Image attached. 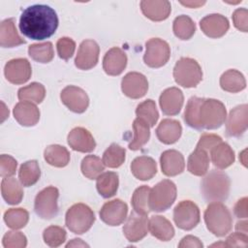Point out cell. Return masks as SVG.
<instances>
[{"instance_id":"cell-1","label":"cell","mask_w":248,"mask_h":248,"mask_svg":"<svg viewBox=\"0 0 248 248\" xmlns=\"http://www.w3.org/2000/svg\"><path fill=\"white\" fill-rule=\"evenodd\" d=\"M183 118L185 123L197 130H214L226 121L225 105L216 99H205L193 96L186 105Z\"/></svg>"},{"instance_id":"cell-2","label":"cell","mask_w":248,"mask_h":248,"mask_svg":"<svg viewBox=\"0 0 248 248\" xmlns=\"http://www.w3.org/2000/svg\"><path fill=\"white\" fill-rule=\"evenodd\" d=\"M56 12L47 5L27 7L20 16L19 29L27 38L42 41L51 37L58 27Z\"/></svg>"},{"instance_id":"cell-3","label":"cell","mask_w":248,"mask_h":248,"mask_svg":"<svg viewBox=\"0 0 248 248\" xmlns=\"http://www.w3.org/2000/svg\"><path fill=\"white\" fill-rule=\"evenodd\" d=\"M207 230L218 237L228 234L232 227V217L229 208L221 202H210L204 211Z\"/></svg>"},{"instance_id":"cell-4","label":"cell","mask_w":248,"mask_h":248,"mask_svg":"<svg viewBox=\"0 0 248 248\" xmlns=\"http://www.w3.org/2000/svg\"><path fill=\"white\" fill-rule=\"evenodd\" d=\"M231 180L227 173L213 170L201 183V192L206 202H223L228 199Z\"/></svg>"},{"instance_id":"cell-5","label":"cell","mask_w":248,"mask_h":248,"mask_svg":"<svg viewBox=\"0 0 248 248\" xmlns=\"http://www.w3.org/2000/svg\"><path fill=\"white\" fill-rule=\"evenodd\" d=\"M94 222L95 214L93 210L84 203H75L66 212V226L76 234H82L89 231Z\"/></svg>"},{"instance_id":"cell-6","label":"cell","mask_w":248,"mask_h":248,"mask_svg":"<svg viewBox=\"0 0 248 248\" xmlns=\"http://www.w3.org/2000/svg\"><path fill=\"white\" fill-rule=\"evenodd\" d=\"M176 199V186L169 179L157 183L149 191L148 206L151 211L163 212L169 209Z\"/></svg>"},{"instance_id":"cell-7","label":"cell","mask_w":248,"mask_h":248,"mask_svg":"<svg viewBox=\"0 0 248 248\" xmlns=\"http://www.w3.org/2000/svg\"><path fill=\"white\" fill-rule=\"evenodd\" d=\"M172 74L175 82L185 88L196 87L202 79L200 64L190 57L180 58L175 63Z\"/></svg>"},{"instance_id":"cell-8","label":"cell","mask_w":248,"mask_h":248,"mask_svg":"<svg viewBox=\"0 0 248 248\" xmlns=\"http://www.w3.org/2000/svg\"><path fill=\"white\" fill-rule=\"evenodd\" d=\"M59 191L54 186H48L40 191L34 202L35 213L42 219L49 220L58 214Z\"/></svg>"},{"instance_id":"cell-9","label":"cell","mask_w":248,"mask_h":248,"mask_svg":"<svg viewBox=\"0 0 248 248\" xmlns=\"http://www.w3.org/2000/svg\"><path fill=\"white\" fill-rule=\"evenodd\" d=\"M170 56L169 44L160 38H151L145 43L144 63L150 68H160L167 64Z\"/></svg>"},{"instance_id":"cell-10","label":"cell","mask_w":248,"mask_h":248,"mask_svg":"<svg viewBox=\"0 0 248 248\" xmlns=\"http://www.w3.org/2000/svg\"><path fill=\"white\" fill-rule=\"evenodd\" d=\"M201 220L198 205L191 201H181L173 209V221L175 225L184 231L194 229Z\"/></svg>"},{"instance_id":"cell-11","label":"cell","mask_w":248,"mask_h":248,"mask_svg":"<svg viewBox=\"0 0 248 248\" xmlns=\"http://www.w3.org/2000/svg\"><path fill=\"white\" fill-rule=\"evenodd\" d=\"M62 103L73 112L82 113L89 106V98L86 92L75 85L66 86L60 94Z\"/></svg>"},{"instance_id":"cell-12","label":"cell","mask_w":248,"mask_h":248,"mask_svg":"<svg viewBox=\"0 0 248 248\" xmlns=\"http://www.w3.org/2000/svg\"><path fill=\"white\" fill-rule=\"evenodd\" d=\"M4 74L11 83L23 84L29 80L32 75L30 62L26 58L12 59L6 63Z\"/></svg>"},{"instance_id":"cell-13","label":"cell","mask_w":248,"mask_h":248,"mask_svg":"<svg viewBox=\"0 0 248 248\" xmlns=\"http://www.w3.org/2000/svg\"><path fill=\"white\" fill-rule=\"evenodd\" d=\"M226 133L229 137H240L248 127V106L246 104L233 108L226 118Z\"/></svg>"},{"instance_id":"cell-14","label":"cell","mask_w":248,"mask_h":248,"mask_svg":"<svg viewBox=\"0 0 248 248\" xmlns=\"http://www.w3.org/2000/svg\"><path fill=\"white\" fill-rule=\"evenodd\" d=\"M148 232L147 215L140 214L136 211L131 212L123 226V233L130 242L141 240Z\"/></svg>"},{"instance_id":"cell-15","label":"cell","mask_w":248,"mask_h":248,"mask_svg":"<svg viewBox=\"0 0 248 248\" xmlns=\"http://www.w3.org/2000/svg\"><path fill=\"white\" fill-rule=\"evenodd\" d=\"M121 90L131 99L143 97L148 90V81L144 75L138 72H130L124 76L121 81Z\"/></svg>"},{"instance_id":"cell-16","label":"cell","mask_w":248,"mask_h":248,"mask_svg":"<svg viewBox=\"0 0 248 248\" xmlns=\"http://www.w3.org/2000/svg\"><path fill=\"white\" fill-rule=\"evenodd\" d=\"M128 205L121 200L115 199L104 203L100 210L101 220L108 226H118L127 218Z\"/></svg>"},{"instance_id":"cell-17","label":"cell","mask_w":248,"mask_h":248,"mask_svg":"<svg viewBox=\"0 0 248 248\" xmlns=\"http://www.w3.org/2000/svg\"><path fill=\"white\" fill-rule=\"evenodd\" d=\"M100 47L94 40H84L79 45L75 59V65L80 70H90L99 60Z\"/></svg>"},{"instance_id":"cell-18","label":"cell","mask_w":248,"mask_h":248,"mask_svg":"<svg viewBox=\"0 0 248 248\" xmlns=\"http://www.w3.org/2000/svg\"><path fill=\"white\" fill-rule=\"evenodd\" d=\"M200 26L207 37L217 39L223 37L228 32L230 23L226 16L220 14H211L201 19Z\"/></svg>"},{"instance_id":"cell-19","label":"cell","mask_w":248,"mask_h":248,"mask_svg":"<svg viewBox=\"0 0 248 248\" xmlns=\"http://www.w3.org/2000/svg\"><path fill=\"white\" fill-rule=\"evenodd\" d=\"M184 96L182 91L177 87L165 89L159 98L160 108L166 115H176L182 108Z\"/></svg>"},{"instance_id":"cell-20","label":"cell","mask_w":248,"mask_h":248,"mask_svg":"<svg viewBox=\"0 0 248 248\" xmlns=\"http://www.w3.org/2000/svg\"><path fill=\"white\" fill-rule=\"evenodd\" d=\"M70 147L78 152H91L96 147V142L91 133L82 127H76L70 131L67 137Z\"/></svg>"},{"instance_id":"cell-21","label":"cell","mask_w":248,"mask_h":248,"mask_svg":"<svg viewBox=\"0 0 248 248\" xmlns=\"http://www.w3.org/2000/svg\"><path fill=\"white\" fill-rule=\"evenodd\" d=\"M127 55L119 47L108 49L103 59V69L108 76L120 75L127 66Z\"/></svg>"},{"instance_id":"cell-22","label":"cell","mask_w":248,"mask_h":248,"mask_svg":"<svg viewBox=\"0 0 248 248\" xmlns=\"http://www.w3.org/2000/svg\"><path fill=\"white\" fill-rule=\"evenodd\" d=\"M160 164L162 172L167 176H175L183 172L185 168V161L183 155L175 150H166L161 154Z\"/></svg>"},{"instance_id":"cell-23","label":"cell","mask_w":248,"mask_h":248,"mask_svg":"<svg viewBox=\"0 0 248 248\" xmlns=\"http://www.w3.org/2000/svg\"><path fill=\"white\" fill-rule=\"evenodd\" d=\"M15 119L25 127L35 126L40 120V110L35 104L27 101L17 103L13 110Z\"/></svg>"},{"instance_id":"cell-24","label":"cell","mask_w":248,"mask_h":248,"mask_svg":"<svg viewBox=\"0 0 248 248\" xmlns=\"http://www.w3.org/2000/svg\"><path fill=\"white\" fill-rule=\"evenodd\" d=\"M140 9L142 14L152 21H162L169 17L171 6L167 0L150 1L143 0L140 2Z\"/></svg>"},{"instance_id":"cell-25","label":"cell","mask_w":248,"mask_h":248,"mask_svg":"<svg viewBox=\"0 0 248 248\" xmlns=\"http://www.w3.org/2000/svg\"><path fill=\"white\" fill-rule=\"evenodd\" d=\"M182 134L181 124L174 119H163L156 129L158 140L165 144H172L176 142Z\"/></svg>"},{"instance_id":"cell-26","label":"cell","mask_w":248,"mask_h":248,"mask_svg":"<svg viewBox=\"0 0 248 248\" xmlns=\"http://www.w3.org/2000/svg\"><path fill=\"white\" fill-rule=\"evenodd\" d=\"M131 171L136 178L146 181L156 174L157 164L151 157L139 156L132 161Z\"/></svg>"},{"instance_id":"cell-27","label":"cell","mask_w":248,"mask_h":248,"mask_svg":"<svg viewBox=\"0 0 248 248\" xmlns=\"http://www.w3.org/2000/svg\"><path fill=\"white\" fill-rule=\"evenodd\" d=\"M16 30L15 18L4 19L0 24V46L2 47H16L25 44Z\"/></svg>"},{"instance_id":"cell-28","label":"cell","mask_w":248,"mask_h":248,"mask_svg":"<svg viewBox=\"0 0 248 248\" xmlns=\"http://www.w3.org/2000/svg\"><path fill=\"white\" fill-rule=\"evenodd\" d=\"M150 233L162 241H169L174 236V229L171 223L161 215H154L148 221Z\"/></svg>"},{"instance_id":"cell-29","label":"cell","mask_w":248,"mask_h":248,"mask_svg":"<svg viewBox=\"0 0 248 248\" xmlns=\"http://www.w3.org/2000/svg\"><path fill=\"white\" fill-rule=\"evenodd\" d=\"M210 157L213 165L220 170L227 169L232 165L235 159L232 148L224 141H221L210 150Z\"/></svg>"},{"instance_id":"cell-30","label":"cell","mask_w":248,"mask_h":248,"mask_svg":"<svg viewBox=\"0 0 248 248\" xmlns=\"http://www.w3.org/2000/svg\"><path fill=\"white\" fill-rule=\"evenodd\" d=\"M209 168L208 152L203 149L197 148L189 155L187 162V169L189 172L197 176L206 174Z\"/></svg>"},{"instance_id":"cell-31","label":"cell","mask_w":248,"mask_h":248,"mask_svg":"<svg viewBox=\"0 0 248 248\" xmlns=\"http://www.w3.org/2000/svg\"><path fill=\"white\" fill-rule=\"evenodd\" d=\"M96 188L98 193L105 199L113 197L119 185L118 174L114 171H107L101 173L97 178Z\"/></svg>"},{"instance_id":"cell-32","label":"cell","mask_w":248,"mask_h":248,"mask_svg":"<svg viewBox=\"0 0 248 248\" xmlns=\"http://www.w3.org/2000/svg\"><path fill=\"white\" fill-rule=\"evenodd\" d=\"M220 86L223 90L231 93H237L246 87L244 76L237 70L230 69L222 74L220 78Z\"/></svg>"},{"instance_id":"cell-33","label":"cell","mask_w":248,"mask_h":248,"mask_svg":"<svg viewBox=\"0 0 248 248\" xmlns=\"http://www.w3.org/2000/svg\"><path fill=\"white\" fill-rule=\"evenodd\" d=\"M1 194L9 204H18L23 198V190L14 177H5L1 182Z\"/></svg>"},{"instance_id":"cell-34","label":"cell","mask_w":248,"mask_h":248,"mask_svg":"<svg viewBox=\"0 0 248 248\" xmlns=\"http://www.w3.org/2000/svg\"><path fill=\"white\" fill-rule=\"evenodd\" d=\"M44 158L50 166L64 168L70 162V152L62 145L51 144L45 149Z\"/></svg>"},{"instance_id":"cell-35","label":"cell","mask_w":248,"mask_h":248,"mask_svg":"<svg viewBox=\"0 0 248 248\" xmlns=\"http://www.w3.org/2000/svg\"><path fill=\"white\" fill-rule=\"evenodd\" d=\"M134 129V138L132 141L129 143V148L131 150H139L140 149L150 138V126L143 121L142 119L137 117L133 122Z\"/></svg>"},{"instance_id":"cell-36","label":"cell","mask_w":248,"mask_h":248,"mask_svg":"<svg viewBox=\"0 0 248 248\" xmlns=\"http://www.w3.org/2000/svg\"><path fill=\"white\" fill-rule=\"evenodd\" d=\"M41 176V170L36 160H29L23 163L18 170V179L20 183L29 187L38 182Z\"/></svg>"},{"instance_id":"cell-37","label":"cell","mask_w":248,"mask_h":248,"mask_svg":"<svg viewBox=\"0 0 248 248\" xmlns=\"http://www.w3.org/2000/svg\"><path fill=\"white\" fill-rule=\"evenodd\" d=\"M172 31L178 39L189 40L196 32V24L190 16L181 15L173 20Z\"/></svg>"},{"instance_id":"cell-38","label":"cell","mask_w":248,"mask_h":248,"mask_svg":"<svg viewBox=\"0 0 248 248\" xmlns=\"http://www.w3.org/2000/svg\"><path fill=\"white\" fill-rule=\"evenodd\" d=\"M46 96V88L42 83L31 82L30 84L19 88L17 97L20 101H27L34 104H40Z\"/></svg>"},{"instance_id":"cell-39","label":"cell","mask_w":248,"mask_h":248,"mask_svg":"<svg viewBox=\"0 0 248 248\" xmlns=\"http://www.w3.org/2000/svg\"><path fill=\"white\" fill-rule=\"evenodd\" d=\"M29 56L39 63H48L53 59L54 51L50 42L33 44L28 46Z\"/></svg>"},{"instance_id":"cell-40","label":"cell","mask_w":248,"mask_h":248,"mask_svg":"<svg viewBox=\"0 0 248 248\" xmlns=\"http://www.w3.org/2000/svg\"><path fill=\"white\" fill-rule=\"evenodd\" d=\"M126 150L117 143H111L104 152L102 161L106 167L116 169L125 161Z\"/></svg>"},{"instance_id":"cell-41","label":"cell","mask_w":248,"mask_h":248,"mask_svg":"<svg viewBox=\"0 0 248 248\" xmlns=\"http://www.w3.org/2000/svg\"><path fill=\"white\" fill-rule=\"evenodd\" d=\"M80 170L88 179H96L104 171L105 165L98 156L87 155L81 161Z\"/></svg>"},{"instance_id":"cell-42","label":"cell","mask_w":248,"mask_h":248,"mask_svg":"<svg viewBox=\"0 0 248 248\" xmlns=\"http://www.w3.org/2000/svg\"><path fill=\"white\" fill-rule=\"evenodd\" d=\"M137 117L145 121L150 127H154L159 118V112L153 100L147 99L138 105L136 108Z\"/></svg>"},{"instance_id":"cell-43","label":"cell","mask_w":248,"mask_h":248,"mask_svg":"<svg viewBox=\"0 0 248 248\" xmlns=\"http://www.w3.org/2000/svg\"><path fill=\"white\" fill-rule=\"evenodd\" d=\"M29 220V213L24 208H10L4 213V221L7 226L14 230L24 228Z\"/></svg>"},{"instance_id":"cell-44","label":"cell","mask_w":248,"mask_h":248,"mask_svg":"<svg viewBox=\"0 0 248 248\" xmlns=\"http://www.w3.org/2000/svg\"><path fill=\"white\" fill-rule=\"evenodd\" d=\"M149 191L150 188L146 185L140 186L137 188L132 196V206L134 208V211L143 214V215H148L150 209L148 206V196H149Z\"/></svg>"},{"instance_id":"cell-45","label":"cell","mask_w":248,"mask_h":248,"mask_svg":"<svg viewBox=\"0 0 248 248\" xmlns=\"http://www.w3.org/2000/svg\"><path fill=\"white\" fill-rule=\"evenodd\" d=\"M66 231L59 226H49L43 232L45 243L49 247H58L66 240Z\"/></svg>"},{"instance_id":"cell-46","label":"cell","mask_w":248,"mask_h":248,"mask_svg":"<svg viewBox=\"0 0 248 248\" xmlns=\"http://www.w3.org/2000/svg\"><path fill=\"white\" fill-rule=\"evenodd\" d=\"M2 244L5 248H24L27 245V238L21 232L10 231L4 234Z\"/></svg>"},{"instance_id":"cell-47","label":"cell","mask_w":248,"mask_h":248,"mask_svg":"<svg viewBox=\"0 0 248 248\" xmlns=\"http://www.w3.org/2000/svg\"><path fill=\"white\" fill-rule=\"evenodd\" d=\"M58 56L63 60H69L75 52L76 43L69 37H62L56 43Z\"/></svg>"},{"instance_id":"cell-48","label":"cell","mask_w":248,"mask_h":248,"mask_svg":"<svg viewBox=\"0 0 248 248\" xmlns=\"http://www.w3.org/2000/svg\"><path fill=\"white\" fill-rule=\"evenodd\" d=\"M17 162L16 160L7 154H2L0 156V175L5 177H10L16 173Z\"/></svg>"},{"instance_id":"cell-49","label":"cell","mask_w":248,"mask_h":248,"mask_svg":"<svg viewBox=\"0 0 248 248\" xmlns=\"http://www.w3.org/2000/svg\"><path fill=\"white\" fill-rule=\"evenodd\" d=\"M222 140V138L216 134H208V133H203L201 138L200 140L197 144V148H201L205 150L206 152H210V150L217 145L218 143H220Z\"/></svg>"},{"instance_id":"cell-50","label":"cell","mask_w":248,"mask_h":248,"mask_svg":"<svg viewBox=\"0 0 248 248\" xmlns=\"http://www.w3.org/2000/svg\"><path fill=\"white\" fill-rule=\"evenodd\" d=\"M232 21L235 28L242 32L248 31V11L244 8L236 9L232 14Z\"/></svg>"},{"instance_id":"cell-51","label":"cell","mask_w":248,"mask_h":248,"mask_svg":"<svg viewBox=\"0 0 248 248\" xmlns=\"http://www.w3.org/2000/svg\"><path fill=\"white\" fill-rule=\"evenodd\" d=\"M226 247H242L248 246V235L239 232L231 233L225 242Z\"/></svg>"},{"instance_id":"cell-52","label":"cell","mask_w":248,"mask_h":248,"mask_svg":"<svg viewBox=\"0 0 248 248\" xmlns=\"http://www.w3.org/2000/svg\"><path fill=\"white\" fill-rule=\"evenodd\" d=\"M247 201L246 197L241 198L236 202L233 207V213L237 218H244L246 219L248 216V209H247Z\"/></svg>"},{"instance_id":"cell-53","label":"cell","mask_w":248,"mask_h":248,"mask_svg":"<svg viewBox=\"0 0 248 248\" xmlns=\"http://www.w3.org/2000/svg\"><path fill=\"white\" fill-rule=\"evenodd\" d=\"M203 244L202 243V241L194 236V235H186L184 236L180 243L178 244L179 248H187V247H191V248H202Z\"/></svg>"},{"instance_id":"cell-54","label":"cell","mask_w":248,"mask_h":248,"mask_svg":"<svg viewBox=\"0 0 248 248\" xmlns=\"http://www.w3.org/2000/svg\"><path fill=\"white\" fill-rule=\"evenodd\" d=\"M69 247H89V245L83 242L79 238H74L66 244V248H69Z\"/></svg>"},{"instance_id":"cell-55","label":"cell","mask_w":248,"mask_h":248,"mask_svg":"<svg viewBox=\"0 0 248 248\" xmlns=\"http://www.w3.org/2000/svg\"><path fill=\"white\" fill-rule=\"evenodd\" d=\"M247 225H248V222L246 220L244 221H239L236 223L235 225V230L239 232H242V233H245L247 234V232H248V228H247Z\"/></svg>"},{"instance_id":"cell-56","label":"cell","mask_w":248,"mask_h":248,"mask_svg":"<svg viewBox=\"0 0 248 248\" xmlns=\"http://www.w3.org/2000/svg\"><path fill=\"white\" fill-rule=\"evenodd\" d=\"M180 4L183 5V6L189 7V8H199L202 5H204L205 1H186V2L181 1Z\"/></svg>"},{"instance_id":"cell-57","label":"cell","mask_w":248,"mask_h":248,"mask_svg":"<svg viewBox=\"0 0 248 248\" xmlns=\"http://www.w3.org/2000/svg\"><path fill=\"white\" fill-rule=\"evenodd\" d=\"M245 153H246V150H244L242 153H241V155H239V160L241 159V162H242V164L246 167V161L244 160V157H245Z\"/></svg>"}]
</instances>
